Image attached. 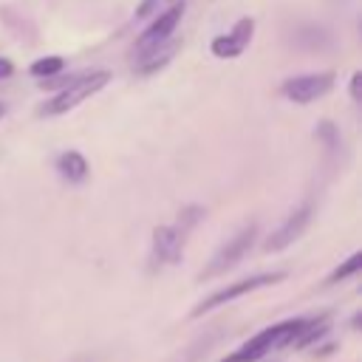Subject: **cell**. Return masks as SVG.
Masks as SVG:
<instances>
[{
  "mask_svg": "<svg viewBox=\"0 0 362 362\" xmlns=\"http://www.w3.org/2000/svg\"><path fill=\"white\" fill-rule=\"evenodd\" d=\"M359 269H362V252H354V255H351L345 263H339V266L331 272V277H328L325 283H328V286H331V283H339V280H345V277L356 274Z\"/></svg>",
  "mask_w": 362,
  "mask_h": 362,
  "instance_id": "cell-12",
  "label": "cell"
},
{
  "mask_svg": "<svg viewBox=\"0 0 362 362\" xmlns=\"http://www.w3.org/2000/svg\"><path fill=\"white\" fill-rule=\"evenodd\" d=\"M359 82H362V74L356 71V74L351 76V96H354V102H359Z\"/></svg>",
  "mask_w": 362,
  "mask_h": 362,
  "instance_id": "cell-15",
  "label": "cell"
},
{
  "mask_svg": "<svg viewBox=\"0 0 362 362\" xmlns=\"http://www.w3.org/2000/svg\"><path fill=\"white\" fill-rule=\"evenodd\" d=\"M57 170H59V175H62L65 181H71V184L85 181V178H88V173H90V167H88L85 156H82V153H76V150L62 153V156L57 158Z\"/></svg>",
  "mask_w": 362,
  "mask_h": 362,
  "instance_id": "cell-10",
  "label": "cell"
},
{
  "mask_svg": "<svg viewBox=\"0 0 362 362\" xmlns=\"http://www.w3.org/2000/svg\"><path fill=\"white\" fill-rule=\"evenodd\" d=\"M255 235H257V226L255 223H246L243 229H238L212 257H209V263L204 266V272H201V280H212V277H218V274H223V272H229L249 249H252V243H255Z\"/></svg>",
  "mask_w": 362,
  "mask_h": 362,
  "instance_id": "cell-4",
  "label": "cell"
},
{
  "mask_svg": "<svg viewBox=\"0 0 362 362\" xmlns=\"http://www.w3.org/2000/svg\"><path fill=\"white\" fill-rule=\"evenodd\" d=\"M158 3H161V0H141V6L136 8V17H147L150 11H156V8H158Z\"/></svg>",
  "mask_w": 362,
  "mask_h": 362,
  "instance_id": "cell-14",
  "label": "cell"
},
{
  "mask_svg": "<svg viewBox=\"0 0 362 362\" xmlns=\"http://www.w3.org/2000/svg\"><path fill=\"white\" fill-rule=\"evenodd\" d=\"M280 280H286V272H263V274H255V277H246V280L229 283V286H223V288L212 291L206 300H201V303L192 308V317L209 314V311H215L218 305H226V303H232V300H238V297H243V294H249V291H255V288L274 286V283H280Z\"/></svg>",
  "mask_w": 362,
  "mask_h": 362,
  "instance_id": "cell-3",
  "label": "cell"
},
{
  "mask_svg": "<svg viewBox=\"0 0 362 362\" xmlns=\"http://www.w3.org/2000/svg\"><path fill=\"white\" fill-rule=\"evenodd\" d=\"M110 82V71H93V74H85V76H74L51 102L42 105V116H59V113H68L74 110L76 105H82L85 99H90L93 93H99L105 85Z\"/></svg>",
  "mask_w": 362,
  "mask_h": 362,
  "instance_id": "cell-2",
  "label": "cell"
},
{
  "mask_svg": "<svg viewBox=\"0 0 362 362\" xmlns=\"http://www.w3.org/2000/svg\"><path fill=\"white\" fill-rule=\"evenodd\" d=\"M311 212H314V204H311V201L300 204V206L269 235V240L263 243V249H266V252H283L286 246H291V243L305 232V226H308V221H311Z\"/></svg>",
  "mask_w": 362,
  "mask_h": 362,
  "instance_id": "cell-8",
  "label": "cell"
},
{
  "mask_svg": "<svg viewBox=\"0 0 362 362\" xmlns=\"http://www.w3.org/2000/svg\"><path fill=\"white\" fill-rule=\"evenodd\" d=\"M181 14H184V0H181V3H173L167 11H161V14L141 31V37L136 40V51H139L141 57L158 54V48L173 37V31H175Z\"/></svg>",
  "mask_w": 362,
  "mask_h": 362,
  "instance_id": "cell-5",
  "label": "cell"
},
{
  "mask_svg": "<svg viewBox=\"0 0 362 362\" xmlns=\"http://www.w3.org/2000/svg\"><path fill=\"white\" fill-rule=\"evenodd\" d=\"M252 34H255V20H252V17H240V20L229 28V34L215 37L209 48H212V54L221 57V59H235V57H240L243 48L252 42Z\"/></svg>",
  "mask_w": 362,
  "mask_h": 362,
  "instance_id": "cell-9",
  "label": "cell"
},
{
  "mask_svg": "<svg viewBox=\"0 0 362 362\" xmlns=\"http://www.w3.org/2000/svg\"><path fill=\"white\" fill-rule=\"evenodd\" d=\"M62 68H65V59H62V57H42V59H37V62L31 65V74L40 76V79H51V76H57Z\"/></svg>",
  "mask_w": 362,
  "mask_h": 362,
  "instance_id": "cell-11",
  "label": "cell"
},
{
  "mask_svg": "<svg viewBox=\"0 0 362 362\" xmlns=\"http://www.w3.org/2000/svg\"><path fill=\"white\" fill-rule=\"evenodd\" d=\"M11 71H14V65L6 59V57H0V79H6V76H11Z\"/></svg>",
  "mask_w": 362,
  "mask_h": 362,
  "instance_id": "cell-16",
  "label": "cell"
},
{
  "mask_svg": "<svg viewBox=\"0 0 362 362\" xmlns=\"http://www.w3.org/2000/svg\"><path fill=\"white\" fill-rule=\"evenodd\" d=\"M187 226L175 223V226H156L153 229V252L150 260L153 266H170L178 263L184 255V243H187Z\"/></svg>",
  "mask_w": 362,
  "mask_h": 362,
  "instance_id": "cell-7",
  "label": "cell"
},
{
  "mask_svg": "<svg viewBox=\"0 0 362 362\" xmlns=\"http://www.w3.org/2000/svg\"><path fill=\"white\" fill-rule=\"evenodd\" d=\"M305 317H294V320H286L280 325H272V328H263L260 334H255L249 342H243L235 354H229L223 362H257L260 356H266L272 348H283L288 342L297 339V334L305 328Z\"/></svg>",
  "mask_w": 362,
  "mask_h": 362,
  "instance_id": "cell-1",
  "label": "cell"
},
{
  "mask_svg": "<svg viewBox=\"0 0 362 362\" xmlns=\"http://www.w3.org/2000/svg\"><path fill=\"white\" fill-rule=\"evenodd\" d=\"M3 113H6V105H3V102H0V116H3Z\"/></svg>",
  "mask_w": 362,
  "mask_h": 362,
  "instance_id": "cell-17",
  "label": "cell"
},
{
  "mask_svg": "<svg viewBox=\"0 0 362 362\" xmlns=\"http://www.w3.org/2000/svg\"><path fill=\"white\" fill-rule=\"evenodd\" d=\"M317 139H320L328 150H337L339 141H342V139H339V130H337L331 122H320V124H317Z\"/></svg>",
  "mask_w": 362,
  "mask_h": 362,
  "instance_id": "cell-13",
  "label": "cell"
},
{
  "mask_svg": "<svg viewBox=\"0 0 362 362\" xmlns=\"http://www.w3.org/2000/svg\"><path fill=\"white\" fill-rule=\"evenodd\" d=\"M334 79L337 74L334 71H317V74H303V76H291L283 82V96L288 102H297V105H311L317 102L320 96H325L331 88H334Z\"/></svg>",
  "mask_w": 362,
  "mask_h": 362,
  "instance_id": "cell-6",
  "label": "cell"
}]
</instances>
